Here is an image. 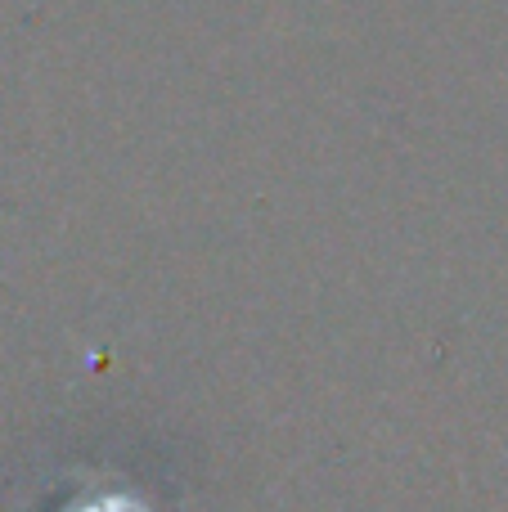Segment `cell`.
<instances>
[{"label": "cell", "mask_w": 508, "mask_h": 512, "mask_svg": "<svg viewBox=\"0 0 508 512\" xmlns=\"http://www.w3.org/2000/svg\"><path fill=\"white\" fill-rule=\"evenodd\" d=\"M63 512H153L149 504H144L140 495H131V490H90L86 499H77V504H68Z\"/></svg>", "instance_id": "6da1fadb"}]
</instances>
